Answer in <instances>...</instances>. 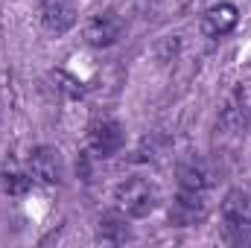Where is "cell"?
Listing matches in <instances>:
<instances>
[{
  "instance_id": "6da1fadb",
  "label": "cell",
  "mask_w": 251,
  "mask_h": 248,
  "mask_svg": "<svg viewBox=\"0 0 251 248\" xmlns=\"http://www.w3.org/2000/svg\"><path fill=\"white\" fill-rule=\"evenodd\" d=\"M114 201H117L120 213L131 216V219H143V216H149L158 207L161 193H158V187L149 184L146 178H126L114 190Z\"/></svg>"
},
{
  "instance_id": "7a4b0ae2",
  "label": "cell",
  "mask_w": 251,
  "mask_h": 248,
  "mask_svg": "<svg viewBox=\"0 0 251 248\" xmlns=\"http://www.w3.org/2000/svg\"><path fill=\"white\" fill-rule=\"evenodd\" d=\"M88 149L94 158H114L123 149V125L111 117L94 120L88 125Z\"/></svg>"
},
{
  "instance_id": "3957f363",
  "label": "cell",
  "mask_w": 251,
  "mask_h": 248,
  "mask_svg": "<svg viewBox=\"0 0 251 248\" xmlns=\"http://www.w3.org/2000/svg\"><path fill=\"white\" fill-rule=\"evenodd\" d=\"M123 35V18L111 9L105 12H97L85 21V41L97 50H105V47H114Z\"/></svg>"
},
{
  "instance_id": "277c9868",
  "label": "cell",
  "mask_w": 251,
  "mask_h": 248,
  "mask_svg": "<svg viewBox=\"0 0 251 248\" xmlns=\"http://www.w3.org/2000/svg\"><path fill=\"white\" fill-rule=\"evenodd\" d=\"M29 175L41 184H62L64 181V161L62 152L53 146H35L29 152Z\"/></svg>"
},
{
  "instance_id": "5b68a950",
  "label": "cell",
  "mask_w": 251,
  "mask_h": 248,
  "mask_svg": "<svg viewBox=\"0 0 251 248\" xmlns=\"http://www.w3.org/2000/svg\"><path fill=\"white\" fill-rule=\"evenodd\" d=\"M204 216H207L204 193H190V190H181V193L173 198V204H170V222H173L176 228L199 225Z\"/></svg>"
},
{
  "instance_id": "8992f818",
  "label": "cell",
  "mask_w": 251,
  "mask_h": 248,
  "mask_svg": "<svg viewBox=\"0 0 251 248\" xmlns=\"http://www.w3.org/2000/svg\"><path fill=\"white\" fill-rule=\"evenodd\" d=\"M41 24L53 35L67 32L76 24V6H73V0H41Z\"/></svg>"
},
{
  "instance_id": "52a82bcc",
  "label": "cell",
  "mask_w": 251,
  "mask_h": 248,
  "mask_svg": "<svg viewBox=\"0 0 251 248\" xmlns=\"http://www.w3.org/2000/svg\"><path fill=\"white\" fill-rule=\"evenodd\" d=\"M237 21H240V12L234 3H216L201 15V32L210 38H222L237 26Z\"/></svg>"
},
{
  "instance_id": "ba28073f",
  "label": "cell",
  "mask_w": 251,
  "mask_h": 248,
  "mask_svg": "<svg viewBox=\"0 0 251 248\" xmlns=\"http://www.w3.org/2000/svg\"><path fill=\"white\" fill-rule=\"evenodd\" d=\"M210 181H213V175H210V170H207L204 161L190 158V161H184V164L178 167V187H181V190H190V193H207Z\"/></svg>"
},
{
  "instance_id": "9c48e42d",
  "label": "cell",
  "mask_w": 251,
  "mask_h": 248,
  "mask_svg": "<svg viewBox=\"0 0 251 248\" xmlns=\"http://www.w3.org/2000/svg\"><path fill=\"white\" fill-rule=\"evenodd\" d=\"M225 225H251V196L243 190H231L222 201Z\"/></svg>"
},
{
  "instance_id": "30bf717a",
  "label": "cell",
  "mask_w": 251,
  "mask_h": 248,
  "mask_svg": "<svg viewBox=\"0 0 251 248\" xmlns=\"http://www.w3.org/2000/svg\"><path fill=\"white\" fill-rule=\"evenodd\" d=\"M97 237H100L102 243H114V246L131 240V231H128V225H126V213H105V216L100 219Z\"/></svg>"
},
{
  "instance_id": "8fae6325",
  "label": "cell",
  "mask_w": 251,
  "mask_h": 248,
  "mask_svg": "<svg viewBox=\"0 0 251 248\" xmlns=\"http://www.w3.org/2000/svg\"><path fill=\"white\" fill-rule=\"evenodd\" d=\"M0 184H3V190L9 196H24L29 190V184H32V175L24 173L15 161H6L3 164V173H0Z\"/></svg>"
},
{
  "instance_id": "7c38bea8",
  "label": "cell",
  "mask_w": 251,
  "mask_h": 248,
  "mask_svg": "<svg viewBox=\"0 0 251 248\" xmlns=\"http://www.w3.org/2000/svg\"><path fill=\"white\" fill-rule=\"evenodd\" d=\"M246 108L240 105V102H228L225 108H222V114H219V128L225 131V134H243L246 131Z\"/></svg>"
},
{
  "instance_id": "4fadbf2b",
  "label": "cell",
  "mask_w": 251,
  "mask_h": 248,
  "mask_svg": "<svg viewBox=\"0 0 251 248\" xmlns=\"http://www.w3.org/2000/svg\"><path fill=\"white\" fill-rule=\"evenodd\" d=\"M53 82H56V88H59L62 94H67L70 99H79V97L85 94L82 82H76V79H73V76H67L64 70H56V73H53Z\"/></svg>"
},
{
  "instance_id": "5bb4252c",
  "label": "cell",
  "mask_w": 251,
  "mask_h": 248,
  "mask_svg": "<svg viewBox=\"0 0 251 248\" xmlns=\"http://www.w3.org/2000/svg\"><path fill=\"white\" fill-rule=\"evenodd\" d=\"M178 50H181V41H178V35H170V38H164L161 44H158V59L167 64L173 62L176 56H178Z\"/></svg>"
}]
</instances>
